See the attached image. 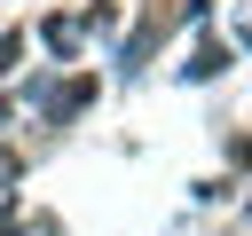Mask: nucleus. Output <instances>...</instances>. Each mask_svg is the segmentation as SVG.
Instances as JSON below:
<instances>
[{
	"instance_id": "8",
	"label": "nucleus",
	"mask_w": 252,
	"mask_h": 236,
	"mask_svg": "<svg viewBox=\"0 0 252 236\" xmlns=\"http://www.w3.org/2000/svg\"><path fill=\"white\" fill-rule=\"evenodd\" d=\"M0 236H16V228H8V197H0Z\"/></svg>"
},
{
	"instance_id": "1",
	"label": "nucleus",
	"mask_w": 252,
	"mask_h": 236,
	"mask_svg": "<svg viewBox=\"0 0 252 236\" xmlns=\"http://www.w3.org/2000/svg\"><path fill=\"white\" fill-rule=\"evenodd\" d=\"M173 24H181V8H173V0H150V8H142V24L118 39V71H126V79H142V71H150V55L165 47V31H173Z\"/></svg>"
},
{
	"instance_id": "4",
	"label": "nucleus",
	"mask_w": 252,
	"mask_h": 236,
	"mask_svg": "<svg viewBox=\"0 0 252 236\" xmlns=\"http://www.w3.org/2000/svg\"><path fill=\"white\" fill-rule=\"evenodd\" d=\"M16 63H24V31H0V79H8Z\"/></svg>"
},
{
	"instance_id": "7",
	"label": "nucleus",
	"mask_w": 252,
	"mask_h": 236,
	"mask_svg": "<svg viewBox=\"0 0 252 236\" xmlns=\"http://www.w3.org/2000/svg\"><path fill=\"white\" fill-rule=\"evenodd\" d=\"M8 118H16V102H8V94H0V126H8Z\"/></svg>"
},
{
	"instance_id": "6",
	"label": "nucleus",
	"mask_w": 252,
	"mask_h": 236,
	"mask_svg": "<svg viewBox=\"0 0 252 236\" xmlns=\"http://www.w3.org/2000/svg\"><path fill=\"white\" fill-rule=\"evenodd\" d=\"M16 173H24V157H16V149H0V197L16 189Z\"/></svg>"
},
{
	"instance_id": "3",
	"label": "nucleus",
	"mask_w": 252,
	"mask_h": 236,
	"mask_svg": "<svg viewBox=\"0 0 252 236\" xmlns=\"http://www.w3.org/2000/svg\"><path fill=\"white\" fill-rule=\"evenodd\" d=\"M220 71H228V47H220V39H205V47L181 63V79H220Z\"/></svg>"
},
{
	"instance_id": "2",
	"label": "nucleus",
	"mask_w": 252,
	"mask_h": 236,
	"mask_svg": "<svg viewBox=\"0 0 252 236\" xmlns=\"http://www.w3.org/2000/svg\"><path fill=\"white\" fill-rule=\"evenodd\" d=\"M39 39H47V55H55V63H71V55H79V39H87V24L55 8V16H39Z\"/></svg>"
},
{
	"instance_id": "5",
	"label": "nucleus",
	"mask_w": 252,
	"mask_h": 236,
	"mask_svg": "<svg viewBox=\"0 0 252 236\" xmlns=\"http://www.w3.org/2000/svg\"><path fill=\"white\" fill-rule=\"evenodd\" d=\"M16 236H63V220H55V212H32V220H24Z\"/></svg>"
}]
</instances>
